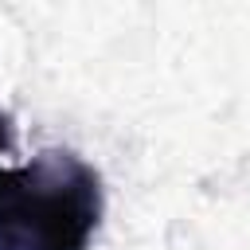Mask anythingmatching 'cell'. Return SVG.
<instances>
[{"instance_id": "cell-2", "label": "cell", "mask_w": 250, "mask_h": 250, "mask_svg": "<svg viewBox=\"0 0 250 250\" xmlns=\"http://www.w3.org/2000/svg\"><path fill=\"white\" fill-rule=\"evenodd\" d=\"M12 141H16V129H12V117L0 109V156L12 148Z\"/></svg>"}, {"instance_id": "cell-1", "label": "cell", "mask_w": 250, "mask_h": 250, "mask_svg": "<svg viewBox=\"0 0 250 250\" xmlns=\"http://www.w3.org/2000/svg\"><path fill=\"white\" fill-rule=\"evenodd\" d=\"M102 215V176L70 148L0 168V250H90Z\"/></svg>"}]
</instances>
